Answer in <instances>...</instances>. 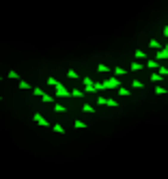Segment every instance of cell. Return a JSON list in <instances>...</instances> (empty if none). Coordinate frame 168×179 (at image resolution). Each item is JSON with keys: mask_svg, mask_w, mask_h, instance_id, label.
I'll return each mask as SVG.
<instances>
[{"mask_svg": "<svg viewBox=\"0 0 168 179\" xmlns=\"http://www.w3.org/2000/svg\"><path fill=\"white\" fill-rule=\"evenodd\" d=\"M20 88L22 91H28V88H32V86H30V82H26V80H20Z\"/></svg>", "mask_w": 168, "mask_h": 179, "instance_id": "obj_22", "label": "cell"}, {"mask_svg": "<svg viewBox=\"0 0 168 179\" xmlns=\"http://www.w3.org/2000/svg\"><path fill=\"white\" fill-rule=\"evenodd\" d=\"M106 106H108V108H119V102H116V99H108Z\"/></svg>", "mask_w": 168, "mask_h": 179, "instance_id": "obj_24", "label": "cell"}, {"mask_svg": "<svg viewBox=\"0 0 168 179\" xmlns=\"http://www.w3.org/2000/svg\"><path fill=\"white\" fill-rule=\"evenodd\" d=\"M140 69H144V63L142 60H134L132 65H129V71H140Z\"/></svg>", "mask_w": 168, "mask_h": 179, "instance_id": "obj_6", "label": "cell"}, {"mask_svg": "<svg viewBox=\"0 0 168 179\" xmlns=\"http://www.w3.org/2000/svg\"><path fill=\"white\" fill-rule=\"evenodd\" d=\"M82 112H86V114H93V112H95V106H91V104H84V106H82Z\"/></svg>", "mask_w": 168, "mask_h": 179, "instance_id": "obj_14", "label": "cell"}, {"mask_svg": "<svg viewBox=\"0 0 168 179\" xmlns=\"http://www.w3.org/2000/svg\"><path fill=\"white\" fill-rule=\"evenodd\" d=\"M41 102H43V104H56V97H54V95H45V93H43Z\"/></svg>", "mask_w": 168, "mask_h": 179, "instance_id": "obj_11", "label": "cell"}, {"mask_svg": "<svg viewBox=\"0 0 168 179\" xmlns=\"http://www.w3.org/2000/svg\"><path fill=\"white\" fill-rule=\"evenodd\" d=\"M157 74H160L162 78H164V76H168V67H164V65H160V69H157Z\"/></svg>", "mask_w": 168, "mask_h": 179, "instance_id": "obj_25", "label": "cell"}, {"mask_svg": "<svg viewBox=\"0 0 168 179\" xmlns=\"http://www.w3.org/2000/svg\"><path fill=\"white\" fill-rule=\"evenodd\" d=\"M149 48H153L155 52H160V50H162L164 46H162V43H160V41H157V39H151V41H149Z\"/></svg>", "mask_w": 168, "mask_h": 179, "instance_id": "obj_10", "label": "cell"}, {"mask_svg": "<svg viewBox=\"0 0 168 179\" xmlns=\"http://www.w3.org/2000/svg\"><path fill=\"white\" fill-rule=\"evenodd\" d=\"M52 130H54L56 134H65V127H63L60 123H54V125H52Z\"/></svg>", "mask_w": 168, "mask_h": 179, "instance_id": "obj_18", "label": "cell"}, {"mask_svg": "<svg viewBox=\"0 0 168 179\" xmlns=\"http://www.w3.org/2000/svg\"><path fill=\"white\" fill-rule=\"evenodd\" d=\"M162 32H164V37L168 39V26H164V30H162Z\"/></svg>", "mask_w": 168, "mask_h": 179, "instance_id": "obj_31", "label": "cell"}, {"mask_svg": "<svg viewBox=\"0 0 168 179\" xmlns=\"http://www.w3.org/2000/svg\"><path fill=\"white\" fill-rule=\"evenodd\" d=\"M32 121H35L37 125H43V127H50V121L45 119L41 112H35V114H32Z\"/></svg>", "mask_w": 168, "mask_h": 179, "instance_id": "obj_3", "label": "cell"}, {"mask_svg": "<svg viewBox=\"0 0 168 179\" xmlns=\"http://www.w3.org/2000/svg\"><path fill=\"white\" fill-rule=\"evenodd\" d=\"M166 93H168V88H166V86H160V84L155 86V95H166Z\"/></svg>", "mask_w": 168, "mask_h": 179, "instance_id": "obj_17", "label": "cell"}, {"mask_svg": "<svg viewBox=\"0 0 168 179\" xmlns=\"http://www.w3.org/2000/svg\"><path fill=\"white\" fill-rule=\"evenodd\" d=\"M127 71H129V69H125V67H114V69H112V74H114L116 78H123Z\"/></svg>", "mask_w": 168, "mask_h": 179, "instance_id": "obj_8", "label": "cell"}, {"mask_svg": "<svg viewBox=\"0 0 168 179\" xmlns=\"http://www.w3.org/2000/svg\"><path fill=\"white\" fill-rule=\"evenodd\" d=\"M166 58H168V43H166L160 52H155V60H157V63H160V60H166Z\"/></svg>", "mask_w": 168, "mask_h": 179, "instance_id": "obj_5", "label": "cell"}, {"mask_svg": "<svg viewBox=\"0 0 168 179\" xmlns=\"http://www.w3.org/2000/svg\"><path fill=\"white\" fill-rule=\"evenodd\" d=\"M144 67H149V69L153 71V69H160V63H157V60H153V58H149V60L144 63Z\"/></svg>", "mask_w": 168, "mask_h": 179, "instance_id": "obj_9", "label": "cell"}, {"mask_svg": "<svg viewBox=\"0 0 168 179\" xmlns=\"http://www.w3.org/2000/svg\"><path fill=\"white\" fill-rule=\"evenodd\" d=\"M116 91H119V95H121V97H127L129 93H132V91H129V88H123V86H119Z\"/></svg>", "mask_w": 168, "mask_h": 179, "instance_id": "obj_20", "label": "cell"}, {"mask_svg": "<svg viewBox=\"0 0 168 179\" xmlns=\"http://www.w3.org/2000/svg\"><path fill=\"white\" fill-rule=\"evenodd\" d=\"M48 84H50V86H56V84H58V80H56V78H52V76H50V78H48Z\"/></svg>", "mask_w": 168, "mask_h": 179, "instance_id": "obj_30", "label": "cell"}, {"mask_svg": "<svg viewBox=\"0 0 168 179\" xmlns=\"http://www.w3.org/2000/svg\"><path fill=\"white\" fill-rule=\"evenodd\" d=\"M54 97H56V99H63V97H71V91H69V88L65 86L63 82H58V84L54 86Z\"/></svg>", "mask_w": 168, "mask_h": 179, "instance_id": "obj_1", "label": "cell"}, {"mask_svg": "<svg viewBox=\"0 0 168 179\" xmlns=\"http://www.w3.org/2000/svg\"><path fill=\"white\" fill-rule=\"evenodd\" d=\"M97 91H106V88H104V82H95V93Z\"/></svg>", "mask_w": 168, "mask_h": 179, "instance_id": "obj_28", "label": "cell"}, {"mask_svg": "<svg viewBox=\"0 0 168 179\" xmlns=\"http://www.w3.org/2000/svg\"><path fill=\"white\" fill-rule=\"evenodd\" d=\"M0 80H2V76H0Z\"/></svg>", "mask_w": 168, "mask_h": 179, "instance_id": "obj_32", "label": "cell"}, {"mask_svg": "<svg viewBox=\"0 0 168 179\" xmlns=\"http://www.w3.org/2000/svg\"><path fill=\"white\" fill-rule=\"evenodd\" d=\"M97 71H99V74H108L110 67H108V65H104V63H99V65H97Z\"/></svg>", "mask_w": 168, "mask_h": 179, "instance_id": "obj_15", "label": "cell"}, {"mask_svg": "<svg viewBox=\"0 0 168 179\" xmlns=\"http://www.w3.org/2000/svg\"><path fill=\"white\" fill-rule=\"evenodd\" d=\"M134 60H144V63H147V60H149V58H147V52H144V50H136Z\"/></svg>", "mask_w": 168, "mask_h": 179, "instance_id": "obj_7", "label": "cell"}, {"mask_svg": "<svg viewBox=\"0 0 168 179\" xmlns=\"http://www.w3.org/2000/svg\"><path fill=\"white\" fill-rule=\"evenodd\" d=\"M0 99H2V97H0Z\"/></svg>", "mask_w": 168, "mask_h": 179, "instance_id": "obj_33", "label": "cell"}, {"mask_svg": "<svg viewBox=\"0 0 168 179\" xmlns=\"http://www.w3.org/2000/svg\"><path fill=\"white\" fill-rule=\"evenodd\" d=\"M151 82H162V76L157 71H151Z\"/></svg>", "mask_w": 168, "mask_h": 179, "instance_id": "obj_19", "label": "cell"}, {"mask_svg": "<svg viewBox=\"0 0 168 179\" xmlns=\"http://www.w3.org/2000/svg\"><path fill=\"white\" fill-rule=\"evenodd\" d=\"M132 88H144V82H140V80H134V82H132Z\"/></svg>", "mask_w": 168, "mask_h": 179, "instance_id": "obj_26", "label": "cell"}, {"mask_svg": "<svg viewBox=\"0 0 168 179\" xmlns=\"http://www.w3.org/2000/svg\"><path fill=\"white\" fill-rule=\"evenodd\" d=\"M71 97H84V93L80 91V88H73V91H71Z\"/></svg>", "mask_w": 168, "mask_h": 179, "instance_id": "obj_27", "label": "cell"}, {"mask_svg": "<svg viewBox=\"0 0 168 179\" xmlns=\"http://www.w3.org/2000/svg\"><path fill=\"white\" fill-rule=\"evenodd\" d=\"M73 127H76V130H86V123H84L82 119H76V121H73Z\"/></svg>", "mask_w": 168, "mask_h": 179, "instance_id": "obj_13", "label": "cell"}, {"mask_svg": "<svg viewBox=\"0 0 168 179\" xmlns=\"http://www.w3.org/2000/svg\"><path fill=\"white\" fill-rule=\"evenodd\" d=\"M84 91L86 93H95V82H93L88 76H84Z\"/></svg>", "mask_w": 168, "mask_h": 179, "instance_id": "obj_4", "label": "cell"}, {"mask_svg": "<svg viewBox=\"0 0 168 179\" xmlns=\"http://www.w3.org/2000/svg\"><path fill=\"white\" fill-rule=\"evenodd\" d=\"M121 86V80L116 78V76H112V78H108V80H104V88H119Z\"/></svg>", "mask_w": 168, "mask_h": 179, "instance_id": "obj_2", "label": "cell"}, {"mask_svg": "<svg viewBox=\"0 0 168 179\" xmlns=\"http://www.w3.org/2000/svg\"><path fill=\"white\" fill-rule=\"evenodd\" d=\"M67 78H71V80H78V71H76V69H67Z\"/></svg>", "mask_w": 168, "mask_h": 179, "instance_id": "obj_21", "label": "cell"}, {"mask_svg": "<svg viewBox=\"0 0 168 179\" xmlns=\"http://www.w3.org/2000/svg\"><path fill=\"white\" fill-rule=\"evenodd\" d=\"M32 95H37V97H43V91H41V88H37V86H35V88H32Z\"/></svg>", "mask_w": 168, "mask_h": 179, "instance_id": "obj_29", "label": "cell"}, {"mask_svg": "<svg viewBox=\"0 0 168 179\" xmlns=\"http://www.w3.org/2000/svg\"><path fill=\"white\" fill-rule=\"evenodd\" d=\"M54 112H56V114H63V112H67V108H65L63 104L56 102V104H54Z\"/></svg>", "mask_w": 168, "mask_h": 179, "instance_id": "obj_12", "label": "cell"}, {"mask_svg": "<svg viewBox=\"0 0 168 179\" xmlns=\"http://www.w3.org/2000/svg\"><path fill=\"white\" fill-rule=\"evenodd\" d=\"M7 78H9V80H20V74H17L15 69H11V71L7 74Z\"/></svg>", "mask_w": 168, "mask_h": 179, "instance_id": "obj_16", "label": "cell"}, {"mask_svg": "<svg viewBox=\"0 0 168 179\" xmlns=\"http://www.w3.org/2000/svg\"><path fill=\"white\" fill-rule=\"evenodd\" d=\"M106 102H108V97H101V95L95 99V104H97V106H106Z\"/></svg>", "mask_w": 168, "mask_h": 179, "instance_id": "obj_23", "label": "cell"}]
</instances>
